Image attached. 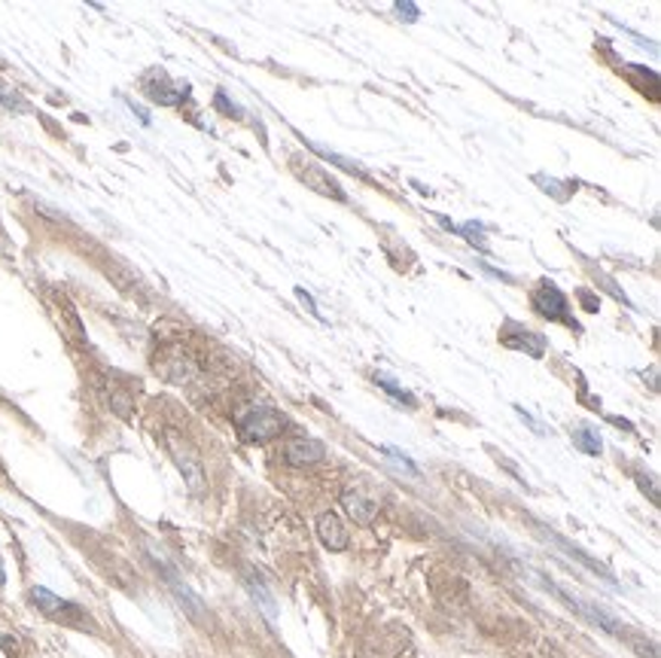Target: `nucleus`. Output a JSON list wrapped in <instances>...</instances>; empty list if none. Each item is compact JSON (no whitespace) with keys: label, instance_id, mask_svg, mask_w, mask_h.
I'll return each mask as SVG.
<instances>
[{"label":"nucleus","instance_id":"1","mask_svg":"<svg viewBox=\"0 0 661 658\" xmlns=\"http://www.w3.org/2000/svg\"><path fill=\"white\" fill-rule=\"evenodd\" d=\"M235 427H238L241 442H247V446H262V442H269L274 436H281V430H284V415H281L278 409H271V405H250V409L241 412Z\"/></svg>","mask_w":661,"mask_h":658},{"label":"nucleus","instance_id":"2","mask_svg":"<svg viewBox=\"0 0 661 658\" xmlns=\"http://www.w3.org/2000/svg\"><path fill=\"white\" fill-rule=\"evenodd\" d=\"M30 604H34L44 616H49V619H59V622H68V625H83V622H89L86 613H83L76 604L59 598V595H52V592L44 588V585L30 588Z\"/></svg>","mask_w":661,"mask_h":658},{"label":"nucleus","instance_id":"3","mask_svg":"<svg viewBox=\"0 0 661 658\" xmlns=\"http://www.w3.org/2000/svg\"><path fill=\"white\" fill-rule=\"evenodd\" d=\"M549 588H552L558 598L564 600L571 610H576L579 616H586L591 625H598V629L607 631V634H616V637L625 634V625H619L616 616H610L607 610H601V607H595L591 600H583L579 595H573V592H567V588H561V585H555V583H549Z\"/></svg>","mask_w":661,"mask_h":658},{"label":"nucleus","instance_id":"4","mask_svg":"<svg viewBox=\"0 0 661 658\" xmlns=\"http://www.w3.org/2000/svg\"><path fill=\"white\" fill-rule=\"evenodd\" d=\"M152 558H156V570H159V573L166 576L168 588H171V595L178 598V604H181L183 610L189 613V619L201 622V619H205V613H208V610H205V604H201V598H198V595L193 592V588H189V585L183 583L181 576H178V570L171 568L166 558H159V555H152Z\"/></svg>","mask_w":661,"mask_h":658},{"label":"nucleus","instance_id":"5","mask_svg":"<svg viewBox=\"0 0 661 658\" xmlns=\"http://www.w3.org/2000/svg\"><path fill=\"white\" fill-rule=\"evenodd\" d=\"M168 449H171V454H174V461H178V466H181L183 479H186V485L193 488L196 493H205V473H201V461H198V454L183 439H178V436L171 434L168 436Z\"/></svg>","mask_w":661,"mask_h":658},{"label":"nucleus","instance_id":"6","mask_svg":"<svg viewBox=\"0 0 661 658\" xmlns=\"http://www.w3.org/2000/svg\"><path fill=\"white\" fill-rule=\"evenodd\" d=\"M534 305L546 320H561V324H573L571 308H567V296L558 290L555 284H540V290L534 293Z\"/></svg>","mask_w":661,"mask_h":658},{"label":"nucleus","instance_id":"7","mask_svg":"<svg viewBox=\"0 0 661 658\" xmlns=\"http://www.w3.org/2000/svg\"><path fill=\"white\" fill-rule=\"evenodd\" d=\"M296 168V174H299V180L305 183V186H311L315 193L320 195H330V198H335V202H347L345 190L335 183V178H330L323 168H317V164H293Z\"/></svg>","mask_w":661,"mask_h":658},{"label":"nucleus","instance_id":"8","mask_svg":"<svg viewBox=\"0 0 661 658\" xmlns=\"http://www.w3.org/2000/svg\"><path fill=\"white\" fill-rule=\"evenodd\" d=\"M342 507L357 524H372L378 515V497L363 491V488H347V491H342Z\"/></svg>","mask_w":661,"mask_h":658},{"label":"nucleus","instance_id":"9","mask_svg":"<svg viewBox=\"0 0 661 658\" xmlns=\"http://www.w3.org/2000/svg\"><path fill=\"white\" fill-rule=\"evenodd\" d=\"M284 458H286V464L302 470V466L320 464V461L327 458V449H323V442H320V439H293V442L286 446Z\"/></svg>","mask_w":661,"mask_h":658},{"label":"nucleus","instance_id":"10","mask_svg":"<svg viewBox=\"0 0 661 658\" xmlns=\"http://www.w3.org/2000/svg\"><path fill=\"white\" fill-rule=\"evenodd\" d=\"M317 537H320V543H323L330 552H342V549H347L345 524H342V519H339L332 509L320 512V519H317Z\"/></svg>","mask_w":661,"mask_h":658},{"label":"nucleus","instance_id":"11","mask_svg":"<svg viewBox=\"0 0 661 658\" xmlns=\"http://www.w3.org/2000/svg\"><path fill=\"white\" fill-rule=\"evenodd\" d=\"M540 531H542V537H546V543H555L561 552L571 555V558H576V561H579L583 568L591 570V573H598V576H603L607 583H616V576H613L610 570L603 568L601 561H595V558H591V555H588V552H583V549H576L573 543H567V539L561 537V534H555V531H549V527H540Z\"/></svg>","mask_w":661,"mask_h":658},{"label":"nucleus","instance_id":"12","mask_svg":"<svg viewBox=\"0 0 661 658\" xmlns=\"http://www.w3.org/2000/svg\"><path fill=\"white\" fill-rule=\"evenodd\" d=\"M144 89H147V95L156 98L159 105H181V98L186 95V89H178L166 74H156L152 80H147Z\"/></svg>","mask_w":661,"mask_h":658},{"label":"nucleus","instance_id":"13","mask_svg":"<svg viewBox=\"0 0 661 658\" xmlns=\"http://www.w3.org/2000/svg\"><path fill=\"white\" fill-rule=\"evenodd\" d=\"M247 592H250V598L256 600V607L266 613V619L274 622V619H278V604H274V598H271L269 585L262 583L259 576H247Z\"/></svg>","mask_w":661,"mask_h":658},{"label":"nucleus","instance_id":"14","mask_svg":"<svg viewBox=\"0 0 661 658\" xmlns=\"http://www.w3.org/2000/svg\"><path fill=\"white\" fill-rule=\"evenodd\" d=\"M503 342L510 344V348H518V351H527V354H534V357H540V354H542V339H540V336L522 332L518 327L506 329V332H503Z\"/></svg>","mask_w":661,"mask_h":658},{"label":"nucleus","instance_id":"15","mask_svg":"<svg viewBox=\"0 0 661 658\" xmlns=\"http://www.w3.org/2000/svg\"><path fill=\"white\" fill-rule=\"evenodd\" d=\"M573 442H576V449L586 451V454H601L603 451L601 436L595 434L588 424H583V427H576V430H573Z\"/></svg>","mask_w":661,"mask_h":658},{"label":"nucleus","instance_id":"16","mask_svg":"<svg viewBox=\"0 0 661 658\" xmlns=\"http://www.w3.org/2000/svg\"><path fill=\"white\" fill-rule=\"evenodd\" d=\"M0 105L10 107V110H15V113H25L28 110V101L22 98V92L13 89L3 76H0Z\"/></svg>","mask_w":661,"mask_h":658},{"label":"nucleus","instance_id":"17","mask_svg":"<svg viewBox=\"0 0 661 658\" xmlns=\"http://www.w3.org/2000/svg\"><path fill=\"white\" fill-rule=\"evenodd\" d=\"M376 381H378V388L388 390V393H391V397H393V400H396V403H406L408 409H412V405H415V397H412V393H408L406 388H400V385H396V381H393L391 375L378 373V375H376Z\"/></svg>","mask_w":661,"mask_h":658},{"label":"nucleus","instance_id":"18","mask_svg":"<svg viewBox=\"0 0 661 658\" xmlns=\"http://www.w3.org/2000/svg\"><path fill=\"white\" fill-rule=\"evenodd\" d=\"M110 405L120 418H128L132 415V393L120 385H110Z\"/></svg>","mask_w":661,"mask_h":658},{"label":"nucleus","instance_id":"19","mask_svg":"<svg viewBox=\"0 0 661 658\" xmlns=\"http://www.w3.org/2000/svg\"><path fill=\"white\" fill-rule=\"evenodd\" d=\"M305 144H308V147H311V150H315V153H320V156H323V159H330V162L342 164V168H351V171H360V174H363L360 164L351 162V159H342V156H339V153H332L330 147H320V144H311V141H305Z\"/></svg>","mask_w":661,"mask_h":658},{"label":"nucleus","instance_id":"20","mask_svg":"<svg viewBox=\"0 0 661 658\" xmlns=\"http://www.w3.org/2000/svg\"><path fill=\"white\" fill-rule=\"evenodd\" d=\"M628 644L634 646V653L640 658H659V649H656V644L652 641H647V637H640V634H632V637H625Z\"/></svg>","mask_w":661,"mask_h":658},{"label":"nucleus","instance_id":"21","mask_svg":"<svg viewBox=\"0 0 661 658\" xmlns=\"http://www.w3.org/2000/svg\"><path fill=\"white\" fill-rule=\"evenodd\" d=\"M457 232H461V235H464V239L469 241L473 247H479V251H488V247H485V239H481V226L479 223H466L464 229H457Z\"/></svg>","mask_w":661,"mask_h":658},{"label":"nucleus","instance_id":"22","mask_svg":"<svg viewBox=\"0 0 661 658\" xmlns=\"http://www.w3.org/2000/svg\"><path fill=\"white\" fill-rule=\"evenodd\" d=\"M217 110H220V113H225V117H235V120H241V117H244V113H241V107L232 105L225 92H217Z\"/></svg>","mask_w":661,"mask_h":658},{"label":"nucleus","instance_id":"23","mask_svg":"<svg viewBox=\"0 0 661 658\" xmlns=\"http://www.w3.org/2000/svg\"><path fill=\"white\" fill-rule=\"evenodd\" d=\"M537 183H540L546 193H555L558 202H567V186H561L555 180H542V178H537Z\"/></svg>","mask_w":661,"mask_h":658},{"label":"nucleus","instance_id":"24","mask_svg":"<svg viewBox=\"0 0 661 658\" xmlns=\"http://www.w3.org/2000/svg\"><path fill=\"white\" fill-rule=\"evenodd\" d=\"M396 13L403 15V19H406V22H418V7H415V3H412V0H396Z\"/></svg>","mask_w":661,"mask_h":658},{"label":"nucleus","instance_id":"25","mask_svg":"<svg viewBox=\"0 0 661 658\" xmlns=\"http://www.w3.org/2000/svg\"><path fill=\"white\" fill-rule=\"evenodd\" d=\"M634 479H637V485H640L644 491H649V500H652V503H659V488H656V482L649 479V476H644V473H637Z\"/></svg>","mask_w":661,"mask_h":658},{"label":"nucleus","instance_id":"26","mask_svg":"<svg viewBox=\"0 0 661 658\" xmlns=\"http://www.w3.org/2000/svg\"><path fill=\"white\" fill-rule=\"evenodd\" d=\"M384 454H388V458H393V461H396V464L403 466V470H408V473H412V476H418V466L412 464V461H408L406 454H400V451H393V449H384Z\"/></svg>","mask_w":661,"mask_h":658},{"label":"nucleus","instance_id":"27","mask_svg":"<svg viewBox=\"0 0 661 658\" xmlns=\"http://www.w3.org/2000/svg\"><path fill=\"white\" fill-rule=\"evenodd\" d=\"M0 585H3V561H0Z\"/></svg>","mask_w":661,"mask_h":658},{"label":"nucleus","instance_id":"28","mask_svg":"<svg viewBox=\"0 0 661 658\" xmlns=\"http://www.w3.org/2000/svg\"><path fill=\"white\" fill-rule=\"evenodd\" d=\"M0 470H3V464H0Z\"/></svg>","mask_w":661,"mask_h":658}]
</instances>
